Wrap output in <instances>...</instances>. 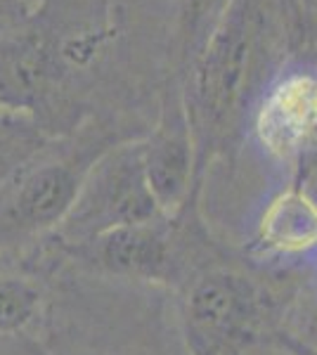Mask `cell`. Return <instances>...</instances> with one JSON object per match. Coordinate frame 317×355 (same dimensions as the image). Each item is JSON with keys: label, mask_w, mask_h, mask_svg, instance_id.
<instances>
[{"label": "cell", "mask_w": 317, "mask_h": 355, "mask_svg": "<svg viewBox=\"0 0 317 355\" xmlns=\"http://www.w3.org/2000/svg\"><path fill=\"white\" fill-rule=\"evenodd\" d=\"M178 289L189 355H265L277 341L286 346L277 296L246 268L213 256Z\"/></svg>", "instance_id": "obj_2"}, {"label": "cell", "mask_w": 317, "mask_h": 355, "mask_svg": "<svg viewBox=\"0 0 317 355\" xmlns=\"http://www.w3.org/2000/svg\"><path fill=\"white\" fill-rule=\"evenodd\" d=\"M65 251L78 266L107 277L173 287H180L201 263L213 259L199 206H189L173 218L161 216L117 227Z\"/></svg>", "instance_id": "obj_4"}, {"label": "cell", "mask_w": 317, "mask_h": 355, "mask_svg": "<svg viewBox=\"0 0 317 355\" xmlns=\"http://www.w3.org/2000/svg\"><path fill=\"white\" fill-rule=\"evenodd\" d=\"M140 154L147 182L164 216L199 206L201 182L197 175V147L180 90L164 100L152 133L140 137Z\"/></svg>", "instance_id": "obj_7"}, {"label": "cell", "mask_w": 317, "mask_h": 355, "mask_svg": "<svg viewBox=\"0 0 317 355\" xmlns=\"http://www.w3.org/2000/svg\"><path fill=\"white\" fill-rule=\"evenodd\" d=\"M43 289L31 277L0 272V336L22 334L40 318Z\"/></svg>", "instance_id": "obj_10"}, {"label": "cell", "mask_w": 317, "mask_h": 355, "mask_svg": "<svg viewBox=\"0 0 317 355\" xmlns=\"http://www.w3.org/2000/svg\"><path fill=\"white\" fill-rule=\"evenodd\" d=\"M291 355H293V353H291Z\"/></svg>", "instance_id": "obj_14"}, {"label": "cell", "mask_w": 317, "mask_h": 355, "mask_svg": "<svg viewBox=\"0 0 317 355\" xmlns=\"http://www.w3.org/2000/svg\"><path fill=\"white\" fill-rule=\"evenodd\" d=\"M273 48L270 0H225L209 36L187 62L182 102L197 147V175L232 142L256 73Z\"/></svg>", "instance_id": "obj_1"}, {"label": "cell", "mask_w": 317, "mask_h": 355, "mask_svg": "<svg viewBox=\"0 0 317 355\" xmlns=\"http://www.w3.org/2000/svg\"><path fill=\"white\" fill-rule=\"evenodd\" d=\"M251 135L273 164L301 173L317 154V67H289L275 73L249 112Z\"/></svg>", "instance_id": "obj_6"}, {"label": "cell", "mask_w": 317, "mask_h": 355, "mask_svg": "<svg viewBox=\"0 0 317 355\" xmlns=\"http://www.w3.org/2000/svg\"><path fill=\"white\" fill-rule=\"evenodd\" d=\"M296 5L303 15H308L310 19L317 21V0H296Z\"/></svg>", "instance_id": "obj_12"}, {"label": "cell", "mask_w": 317, "mask_h": 355, "mask_svg": "<svg viewBox=\"0 0 317 355\" xmlns=\"http://www.w3.org/2000/svg\"><path fill=\"white\" fill-rule=\"evenodd\" d=\"M315 263H317V251H315Z\"/></svg>", "instance_id": "obj_13"}, {"label": "cell", "mask_w": 317, "mask_h": 355, "mask_svg": "<svg viewBox=\"0 0 317 355\" xmlns=\"http://www.w3.org/2000/svg\"><path fill=\"white\" fill-rule=\"evenodd\" d=\"M225 0H175L178 10V43L182 62L192 60L209 36L213 21L221 12Z\"/></svg>", "instance_id": "obj_11"}, {"label": "cell", "mask_w": 317, "mask_h": 355, "mask_svg": "<svg viewBox=\"0 0 317 355\" xmlns=\"http://www.w3.org/2000/svg\"><path fill=\"white\" fill-rule=\"evenodd\" d=\"M253 249L270 261H301L317 251V199L301 182H291L263 206L253 232Z\"/></svg>", "instance_id": "obj_8"}, {"label": "cell", "mask_w": 317, "mask_h": 355, "mask_svg": "<svg viewBox=\"0 0 317 355\" xmlns=\"http://www.w3.org/2000/svg\"><path fill=\"white\" fill-rule=\"evenodd\" d=\"M121 137L107 128H78L53 137L0 190V254H12L53 237L76 204L97 159Z\"/></svg>", "instance_id": "obj_3"}, {"label": "cell", "mask_w": 317, "mask_h": 355, "mask_svg": "<svg viewBox=\"0 0 317 355\" xmlns=\"http://www.w3.org/2000/svg\"><path fill=\"white\" fill-rule=\"evenodd\" d=\"M53 137V130L36 114L0 107V190Z\"/></svg>", "instance_id": "obj_9"}, {"label": "cell", "mask_w": 317, "mask_h": 355, "mask_svg": "<svg viewBox=\"0 0 317 355\" xmlns=\"http://www.w3.org/2000/svg\"><path fill=\"white\" fill-rule=\"evenodd\" d=\"M161 216L142 166L140 137L121 140L95 162L76 204L53 237L62 249H71L109 230Z\"/></svg>", "instance_id": "obj_5"}]
</instances>
